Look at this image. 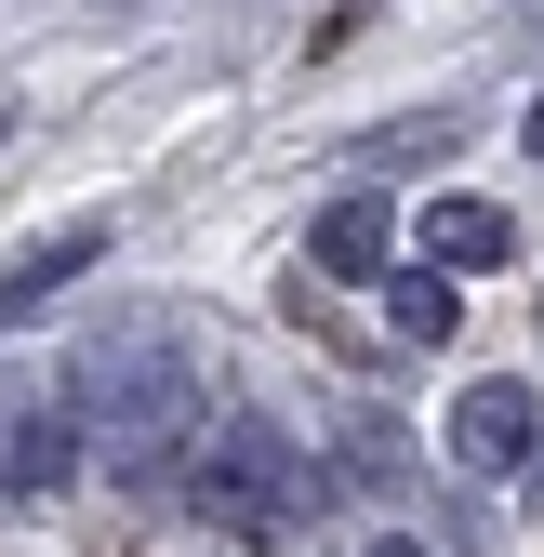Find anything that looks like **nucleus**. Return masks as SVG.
I'll return each mask as SVG.
<instances>
[{"mask_svg": "<svg viewBox=\"0 0 544 557\" xmlns=\"http://www.w3.org/2000/svg\"><path fill=\"white\" fill-rule=\"evenodd\" d=\"M306 438L280 425V411H226L213 438H199V478H186V505L213 518V531H239V544H280L293 518H306Z\"/></svg>", "mask_w": 544, "mask_h": 557, "instance_id": "obj_1", "label": "nucleus"}, {"mask_svg": "<svg viewBox=\"0 0 544 557\" xmlns=\"http://www.w3.org/2000/svg\"><path fill=\"white\" fill-rule=\"evenodd\" d=\"M0 133H14V107H0Z\"/></svg>", "mask_w": 544, "mask_h": 557, "instance_id": "obj_12", "label": "nucleus"}, {"mask_svg": "<svg viewBox=\"0 0 544 557\" xmlns=\"http://www.w3.org/2000/svg\"><path fill=\"white\" fill-rule=\"evenodd\" d=\"M531 438H544V398H531V385L492 372V385H465V398H452V465H465V478H518Z\"/></svg>", "mask_w": 544, "mask_h": 557, "instance_id": "obj_3", "label": "nucleus"}, {"mask_svg": "<svg viewBox=\"0 0 544 557\" xmlns=\"http://www.w3.org/2000/svg\"><path fill=\"white\" fill-rule=\"evenodd\" d=\"M452 319H465V306H452V265H398V278H385V332H398V345H452Z\"/></svg>", "mask_w": 544, "mask_h": 557, "instance_id": "obj_8", "label": "nucleus"}, {"mask_svg": "<svg viewBox=\"0 0 544 557\" xmlns=\"http://www.w3.org/2000/svg\"><path fill=\"white\" fill-rule=\"evenodd\" d=\"M81 398H94V425H107V465H120V478H147V465L173 451V425L199 411V385H186L173 345H94V359H81Z\"/></svg>", "mask_w": 544, "mask_h": 557, "instance_id": "obj_2", "label": "nucleus"}, {"mask_svg": "<svg viewBox=\"0 0 544 557\" xmlns=\"http://www.w3.org/2000/svg\"><path fill=\"white\" fill-rule=\"evenodd\" d=\"M518 252V213H505V199H425V265H505Z\"/></svg>", "mask_w": 544, "mask_h": 557, "instance_id": "obj_6", "label": "nucleus"}, {"mask_svg": "<svg viewBox=\"0 0 544 557\" xmlns=\"http://www.w3.org/2000/svg\"><path fill=\"white\" fill-rule=\"evenodd\" d=\"M94 265H107V213H81V226L27 239L14 265H0V332H14V319H40V306L66 293V278H94Z\"/></svg>", "mask_w": 544, "mask_h": 557, "instance_id": "obj_4", "label": "nucleus"}, {"mask_svg": "<svg viewBox=\"0 0 544 557\" xmlns=\"http://www.w3.org/2000/svg\"><path fill=\"white\" fill-rule=\"evenodd\" d=\"M518 147H531V160H544V94H531V120H518Z\"/></svg>", "mask_w": 544, "mask_h": 557, "instance_id": "obj_10", "label": "nucleus"}, {"mask_svg": "<svg viewBox=\"0 0 544 557\" xmlns=\"http://www.w3.org/2000/svg\"><path fill=\"white\" fill-rule=\"evenodd\" d=\"M385 252H398V199H332L319 213V265L332 278H398Z\"/></svg>", "mask_w": 544, "mask_h": 557, "instance_id": "obj_7", "label": "nucleus"}, {"mask_svg": "<svg viewBox=\"0 0 544 557\" xmlns=\"http://www.w3.org/2000/svg\"><path fill=\"white\" fill-rule=\"evenodd\" d=\"M81 478V411H27V438L0 451V505H53Z\"/></svg>", "mask_w": 544, "mask_h": 557, "instance_id": "obj_5", "label": "nucleus"}, {"mask_svg": "<svg viewBox=\"0 0 544 557\" xmlns=\"http://www.w3.org/2000/svg\"><path fill=\"white\" fill-rule=\"evenodd\" d=\"M359 557H425V544H412V531H385V544H359Z\"/></svg>", "mask_w": 544, "mask_h": 557, "instance_id": "obj_11", "label": "nucleus"}, {"mask_svg": "<svg viewBox=\"0 0 544 557\" xmlns=\"http://www.w3.org/2000/svg\"><path fill=\"white\" fill-rule=\"evenodd\" d=\"M465 147V107H425V120H385L372 133V160H452Z\"/></svg>", "mask_w": 544, "mask_h": 557, "instance_id": "obj_9", "label": "nucleus"}]
</instances>
